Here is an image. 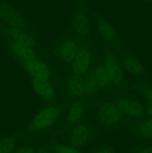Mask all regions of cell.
Returning <instances> with one entry per match:
<instances>
[{
    "instance_id": "1",
    "label": "cell",
    "mask_w": 152,
    "mask_h": 153,
    "mask_svg": "<svg viewBox=\"0 0 152 153\" xmlns=\"http://www.w3.org/2000/svg\"><path fill=\"white\" fill-rule=\"evenodd\" d=\"M62 115L59 105L51 103L40 108L31 118L26 127V132L37 134L52 128L58 122Z\"/></svg>"
},
{
    "instance_id": "29",
    "label": "cell",
    "mask_w": 152,
    "mask_h": 153,
    "mask_svg": "<svg viewBox=\"0 0 152 153\" xmlns=\"http://www.w3.org/2000/svg\"><path fill=\"white\" fill-rule=\"evenodd\" d=\"M137 1H148V0H137Z\"/></svg>"
},
{
    "instance_id": "21",
    "label": "cell",
    "mask_w": 152,
    "mask_h": 153,
    "mask_svg": "<svg viewBox=\"0 0 152 153\" xmlns=\"http://www.w3.org/2000/svg\"><path fill=\"white\" fill-rule=\"evenodd\" d=\"M18 143V136L9 134L0 140V153H13Z\"/></svg>"
},
{
    "instance_id": "22",
    "label": "cell",
    "mask_w": 152,
    "mask_h": 153,
    "mask_svg": "<svg viewBox=\"0 0 152 153\" xmlns=\"http://www.w3.org/2000/svg\"><path fill=\"white\" fill-rule=\"evenodd\" d=\"M137 93L145 103H152V85L141 84L137 88Z\"/></svg>"
},
{
    "instance_id": "27",
    "label": "cell",
    "mask_w": 152,
    "mask_h": 153,
    "mask_svg": "<svg viewBox=\"0 0 152 153\" xmlns=\"http://www.w3.org/2000/svg\"><path fill=\"white\" fill-rule=\"evenodd\" d=\"M137 153H152V146H147L141 148Z\"/></svg>"
},
{
    "instance_id": "3",
    "label": "cell",
    "mask_w": 152,
    "mask_h": 153,
    "mask_svg": "<svg viewBox=\"0 0 152 153\" xmlns=\"http://www.w3.org/2000/svg\"><path fill=\"white\" fill-rule=\"evenodd\" d=\"M95 117L101 125L107 128H119L124 123L125 116L112 100H101L95 108Z\"/></svg>"
},
{
    "instance_id": "23",
    "label": "cell",
    "mask_w": 152,
    "mask_h": 153,
    "mask_svg": "<svg viewBox=\"0 0 152 153\" xmlns=\"http://www.w3.org/2000/svg\"><path fill=\"white\" fill-rule=\"evenodd\" d=\"M56 153H82L73 146L69 145H58L55 148Z\"/></svg>"
},
{
    "instance_id": "4",
    "label": "cell",
    "mask_w": 152,
    "mask_h": 153,
    "mask_svg": "<svg viewBox=\"0 0 152 153\" xmlns=\"http://www.w3.org/2000/svg\"><path fill=\"white\" fill-rule=\"evenodd\" d=\"M81 43L77 37L66 34L61 37L55 47V54L56 58L63 65L70 66L75 58Z\"/></svg>"
},
{
    "instance_id": "5",
    "label": "cell",
    "mask_w": 152,
    "mask_h": 153,
    "mask_svg": "<svg viewBox=\"0 0 152 153\" xmlns=\"http://www.w3.org/2000/svg\"><path fill=\"white\" fill-rule=\"evenodd\" d=\"M112 100L126 117L139 120L145 114L144 105L132 96L125 94H116L113 97Z\"/></svg>"
},
{
    "instance_id": "12",
    "label": "cell",
    "mask_w": 152,
    "mask_h": 153,
    "mask_svg": "<svg viewBox=\"0 0 152 153\" xmlns=\"http://www.w3.org/2000/svg\"><path fill=\"white\" fill-rule=\"evenodd\" d=\"M71 27L76 37H87L91 31V19L87 12L81 9L76 10L72 17Z\"/></svg>"
},
{
    "instance_id": "8",
    "label": "cell",
    "mask_w": 152,
    "mask_h": 153,
    "mask_svg": "<svg viewBox=\"0 0 152 153\" xmlns=\"http://www.w3.org/2000/svg\"><path fill=\"white\" fill-rule=\"evenodd\" d=\"M92 50L87 44H81L70 65L72 74L84 76L92 68Z\"/></svg>"
},
{
    "instance_id": "19",
    "label": "cell",
    "mask_w": 152,
    "mask_h": 153,
    "mask_svg": "<svg viewBox=\"0 0 152 153\" xmlns=\"http://www.w3.org/2000/svg\"><path fill=\"white\" fill-rule=\"evenodd\" d=\"M92 74L98 83L100 91L103 92H110L113 89V85L110 81V77L106 71L105 68L103 66L102 63L95 64L91 68Z\"/></svg>"
},
{
    "instance_id": "24",
    "label": "cell",
    "mask_w": 152,
    "mask_h": 153,
    "mask_svg": "<svg viewBox=\"0 0 152 153\" xmlns=\"http://www.w3.org/2000/svg\"><path fill=\"white\" fill-rule=\"evenodd\" d=\"M13 153H35V150L30 145H23L16 149Z\"/></svg>"
},
{
    "instance_id": "25",
    "label": "cell",
    "mask_w": 152,
    "mask_h": 153,
    "mask_svg": "<svg viewBox=\"0 0 152 153\" xmlns=\"http://www.w3.org/2000/svg\"><path fill=\"white\" fill-rule=\"evenodd\" d=\"M92 153H116L112 147L107 146H101L95 149Z\"/></svg>"
},
{
    "instance_id": "14",
    "label": "cell",
    "mask_w": 152,
    "mask_h": 153,
    "mask_svg": "<svg viewBox=\"0 0 152 153\" xmlns=\"http://www.w3.org/2000/svg\"><path fill=\"white\" fill-rule=\"evenodd\" d=\"M86 111L84 100H75L71 102L66 112L65 123L67 126L73 127L82 122Z\"/></svg>"
},
{
    "instance_id": "11",
    "label": "cell",
    "mask_w": 152,
    "mask_h": 153,
    "mask_svg": "<svg viewBox=\"0 0 152 153\" xmlns=\"http://www.w3.org/2000/svg\"><path fill=\"white\" fill-rule=\"evenodd\" d=\"M119 59L124 70L134 79H141L145 75V67L142 63L130 51H123L119 55Z\"/></svg>"
},
{
    "instance_id": "28",
    "label": "cell",
    "mask_w": 152,
    "mask_h": 153,
    "mask_svg": "<svg viewBox=\"0 0 152 153\" xmlns=\"http://www.w3.org/2000/svg\"><path fill=\"white\" fill-rule=\"evenodd\" d=\"M35 153H49V152L43 149H38L37 151H35Z\"/></svg>"
},
{
    "instance_id": "10",
    "label": "cell",
    "mask_w": 152,
    "mask_h": 153,
    "mask_svg": "<svg viewBox=\"0 0 152 153\" xmlns=\"http://www.w3.org/2000/svg\"><path fill=\"white\" fill-rule=\"evenodd\" d=\"M94 136V128L90 123L80 122L72 127L69 140L72 146L75 147H82L87 145Z\"/></svg>"
},
{
    "instance_id": "13",
    "label": "cell",
    "mask_w": 152,
    "mask_h": 153,
    "mask_svg": "<svg viewBox=\"0 0 152 153\" xmlns=\"http://www.w3.org/2000/svg\"><path fill=\"white\" fill-rule=\"evenodd\" d=\"M31 83L33 91L40 100L46 104L53 103L56 99V91L50 80L31 78Z\"/></svg>"
},
{
    "instance_id": "15",
    "label": "cell",
    "mask_w": 152,
    "mask_h": 153,
    "mask_svg": "<svg viewBox=\"0 0 152 153\" xmlns=\"http://www.w3.org/2000/svg\"><path fill=\"white\" fill-rule=\"evenodd\" d=\"M64 94L72 100H85L83 76L73 74L69 76L64 83Z\"/></svg>"
},
{
    "instance_id": "17",
    "label": "cell",
    "mask_w": 152,
    "mask_h": 153,
    "mask_svg": "<svg viewBox=\"0 0 152 153\" xmlns=\"http://www.w3.org/2000/svg\"><path fill=\"white\" fill-rule=\"evenodd\" d=\"M9 49L13 58L20 65L29 58L37 55L36 49L14 41H10Z\"/></svg>"
},
{
    "instance_id": "2",
    "label": "cell",
    "mask_w": 152,
    "mask_h": 153,
    "mask_svg": "<svg viewBox=\"0 0 152 153\" xmlns=\"http://www.w3.org/2000/svg\"><path fill=\"white\" fill-rule=\"evenodd\" d=\"M103 66L105 68L113 89L117 91H123L127 86L126 73L124 70L119 57L110 48H106L103 52Z\"/></svg>"
},
{
    "instance_id": "16",
    "label": "cell",
    "mask_w": 152,
    "mask_h": 153,
    "mask_svg": "<svg viewBox=\"0 0 152 153\" xmlns=\"http://www.w3.org/2000/svg\"><path fill=\"white\" fill-rule=\"evenodd\" d=\"M4 34L7 36L10 41L22 43L34 49L37 47V40L35 37L25 28H10L7 26Z\"/></svg>"
},
{
    "instance_id": "7",
    "label": "cell",
    "mask_w": 152,
    "mask_h": 153,
    "mask_svg": "<svg viewBox=\"0 0 152 153\" xmlns=\"http://www.w3.org/2000/svg\"><path fill=\"white\" fill-rule=\"evenodd\" d=\"M95 30L98 37L107 46L119 47L122 45L119 32L107 19L98 17L95 22Z\"/></svg>"
},
{
    "instance_id": "18",
    "label": "cell",
    "mask_w": 152,
    "mask_h": 153,
    "mask_svg": "<svg viewBox=\"0 0 152 153\" xmlns=\"http://www.w3.org/2000/svg\"><path fill=\"white\" fill-rule=\"evenodd\" d=\"M131 131L132 134L139 138L152 139V117L147 116L137 120V122L131 127Z\"/></svg>"
},
{
    "instance_id": "6",
    "label": "cell",
    "mask_w": 152,
    "mask_h": 153,
    "mask_svg": "<svg viewBox=\"0 0 152 153\" xmlns=\"http://www.w3.org/2000/svg\"><path fill=\"white\" fill-rule=\"evenodd\" d=\"M0 21L10 28H25L27 20L16 7L7 1H0Z\"/></svg>"
},
{
    "instance_id": "20",
    "label": "cell",
    "mask_w": 152,
    "mask_h": 153,
    "mask_svg": "<svg viewBox=\"0 0 152 153\" xmlns=\"http://www.w3.org/2000/svg\"><path fill=\"white\" fill-rule=\"evenodd\" d=\"M83 77L85 97L86 98H94L100 92V88L94 77L91 70Z\"/></svg>"
},
{
    "instance_id": "9",
    "label": "cell",
    "mask_w": 152,
    "mask_h": 153,
    "mask_svg": "<svg viewBox=\"0 0 152 153\" xmlns=\"http://www.w3.org/2000/svg\"><path fill=\"white\" fill-rule=\"evenodd\" d=\"M25 71L33 79H49L52 78V73L50 66L46 61L37 55L27 60L22 64Z\"/></svg>"
},
{
    "instance_id": "26",
    "label": "cell",
    "mask_w": 152,
    "mask_h": 153,
    "mask_svg": "<svg viewBox=\"0 0 152 153\" xmlns=\"http://www.w3.org/2000/svg\"><path fill=\"white\" fill-rule=\"evenodd\" d=\"M145 114L148 117H152V103H145Z\"/></svg>"
}]
</instances>
